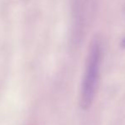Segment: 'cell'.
Returning <instances> with one entry per match:
<instances>
[{"instance_id":"obj_1","label":"cell","mask_w":125,"mask_h":125,"mask_svg":"<svg viewBox=\"0 0 125 125\" xmlns=\"http://www.w3.org/2000/svg\"><path fill=\"white\" fill-rule=\"evenodd\" d=\"M101 63V47L98 41L92 43L88 55L85 73L80 91V105L84 111L89 110L94 102L98 89Z\"/></svg>"},{"instance_id":"obj_2","label":"cell","mask_w":125,"mask_h":125,"mask_svg":"<svg viewBox=\"0 0 125 125\" xmlns=\"http://www.w3.org/2000/svg\"><path fill=\"white\" fill-rule=\"evenodd\" d=\"M121 46H122V48H125V38L121 42Z\"/></svg>"}]
</instances>
